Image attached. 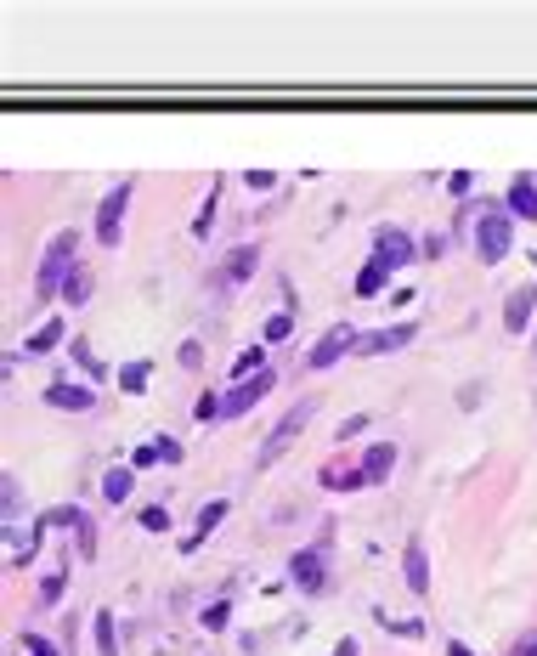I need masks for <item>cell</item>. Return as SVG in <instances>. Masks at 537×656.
<instances>
[{
	"label": "cell",
	"instance_id": "obj_41",
	"mask_svg": "<svg viewBox=\"0 0 537 656\" xmlns=\"http://www.w3.org/2000/svg\"><path fill=\"white\" fill-rule=\"evenodd\" d=\"M362 431H367V414H357V419H345V424H340V441H345V436H362Z\"/></svg>",
	"mask_w": 537,
	"mask_h": 656
},
{
	"label": "cell",
	"instance_id": "obj_2",
	"mask_svg": "<svg viewBox=\"0 0 537 656\" xmlns=\"http://www.w3.org/2000/svg\"><path fill=\"white\" fill-rule=\"evenodd\" d=\"M509 249H515V216L503 204L481 198V209H475V255H481V266L509 261Z\"/></svg>",
	"mask_w": 537,
	"mask_h": 656
},
{
	"label": "cell",
	"instance_id": "obj_36",
	"mask_svg": "<svg viewBox=\"0 0 537 656\" xmlns=\"http://www.w3.org/2000/svg\"><path fill=\"white\" fill-rule=\"evenodd\" d=\"M272 181H278V176H272V170H243V187H249V193H266V187H272Z\"/></svg>",
	"mask_w": 537,
	"mask_h": 656
},
{
	"label": "cell",
	"instance_id": "obj_39",
	"mask_svg": "<svg viewBox=\"0 0 537 656\" xmlns=\"http://www.w3.org/2000/svg\"><path fill=\"white\" fill-rule=\"evenodd\" d=\"M441 255H447V233H430L424 238V261H441Z\"/></svg>",
	"mask_w": 537,
	"mask_h": 656
},
{
	"label": "cell",
	"instance_id": "obj_33",
	"mask_svg": "<svg viewBox=\"0 0 537 656\" xmlns=\"http://www.w3.org/2000/svg\"><path fill=\"white\" fill-rule=\"evenodd\" d=\"M176 357H181V368H204V345H198V340H181Z\"/></svg>",
	"mask_w": 537,
	"mask_h": 656
},
{
	"label": "cell",
	"instance_id": "obj_16",
	"mask_svg": "<svg viewBox=\"0 0 537 656\" xmlns=\"http://www.w3.org/2000/svg\"><path fill=\"white\" fill-rule=\"evenodd\" d=\"M402 572H407V589H413V594H430V555H424V538H407Z\"/></svg>",
	"mask_w": 537,
	"mask_h": 656
},
{
	"label": "cell",
	"instance_id": "obj_4",
	"mask_svg": "<svg viewBox=\"0 0 537 656\" xmlns=\"http://www.w3.org/2000/svg\"><path fill=\"white\" fill-rule=\"evenodd\" d=\"M130 193H136V181H119V187H107V193H102V204H97V243H102V249H119Z\"/></svg>",
	"mask_w": 537,
	"mask_h": 656
},
{
	"label": "cell",
	"instance_id": "obj_37",
	"mask_svg": "<svg viewBox=\"0 0 537 656\" xmlns=\"http://www.w3.org/2000/svg\"><path fill=\"white\" fill-rule=\"evenodd\" d=\"M68 351H74V357H80V368H85V374H102V362L91 357V345H85V340H74Z\"/></svg>",
	"mask_w": 537,
	"mask_h": 656
},
{
	"label": "cell",
	"instance_id": "obj_11",
	"mask_svg": "<svg viewBox=\"0 0 537 656\" xmlns=\"http://www.w3.org/2000/svg\"><path fill=\"white\" fill-rule=\"evenodd\" d=\"M45 402H51L57 414H91V407H97V391L74 385V379H51V385H45Z\"/></svg>",
	"mask_w": 537,
	"mask_h": 656
},
{
	"label": "cell",
	"instance_id": "obj_6",
	"mask_svg": "<svg viewBox=\"0 0 537 656\" xmlns=\"http://www.w3.org/2000/svg\"><path fill=\"white\" fill-rule=\"evenodd\" d=\"M288 577H295V589H305V594H317L328 583V526H322V538L312 549H300V555L288 560Z\"/></svg>",
	"mask_w": 537,
	"mask_h": 656
},
{
	"label": "cell",
	"instance_id": "obj_18",
	"mask_svg": "<svg viewBox=\"0 0 537 656\" xmlns=\"http://www.w3.org/2000/svg\"><path fill=\"white\" fill-rule=\"evenodd\" d=\"M221 521H226V498H209V503H204V510H198V521H193V532H187V538H181V549H187V555H193V549H198V543H204V538H209V532H215V526H221Z\"/></svg>",
	"mask_w": 537,
	"mask_h": 656
},
{
	"label": "cell",
	"instance_id": "obj_31",
	"mask_svg": "<svg viewBox=\"0 0 537 656\" xmlns=\"http://www.w3.org/2000/svg\"><path fill=\"white\" fill-rule=\"evenodd\" d=\"M193 419H198V424H215V419H226V414H221V396H215V391H209V396H204V402H198V407H193Z\"/></svg>",
	"mask_w": 537,
	"mask_h": 656
},
{
	"label": "cell",
	"instance_id": "obj_44",
	"mask_svg": "<svg viewBox=\"0 0 537 656\" xmlns=\"http://www.w3.org/2000/svg\"><path fill=\"white\" fill-rule=\"evenodd\" d=\"M447 656H475L470 645H458V639H453V645H447Z\"/></svg>",
	"mask_w": 537,
	"mask_h": 656
},
{
	"label": "cell",
	"instance_id": "obj_25",
	"mask_svg": "<svg viewBox=\"0 0 537 656\" xmlns=\"http://www.w3.org/2000/svg\"><path fill=\"white\" fill-rule=\"evenodd\" d=\"M288 334H295V312H278V317H266V334H260V340H266V345H283Z\"/></svg>",
	"mask_w": 537,
	"mask_h": 656
},
{
	"label": "cell",
	"instance_id": "obj_28",
	"mask_svg": "<svg viewBox=\"0 0 537 656\" xmlns=\"http://www.w3.org/2000/svg\"><path fill=\"white\" fill-rule=\"evenodd\" d=\"M226 617H233V600H215V605H204V628H209V634H221V628H226Z\"/></svg>",
	"mask_w": 537,
	"mask_h": 656
},
{
	"label": "cell",
	"instance_id": "obj_7",
	"mask_svg": "<svg viewBox=\"0 0 537 656\" xmlns=\"http://www.w3.org/2000/svg\"><path fill=\"white\" fill-rule=\"evenodd\" d=\"M35 526H74V538H80V555H85V560L97 555V526H91V515L80 510V503H57V510H45Z\"/></svg>",
	"mask_w": 537,
	"mask_h": 656
},
{
	"label": "cell",
	"instance_id": "obj_45",
	"mask_svg": "<svg viewBox=\"0 0 537 656\" xmlns=\"http://www.w3.org/2000/svg\"><path fill=\"white\" fill-rule=\"evenodd\" d=\"M532 345H537V334H532Z\"/></svg>",
	"mask_w": 537,
	"mask_h": 656
},
{
	"label": "cell",
	"instance_id": "obj_21",
	"mask_svg": "<svg viewBox=\"0 0 537 656\" xmlns=\"http://www.w3.org/2000/svg\"><path fill=\"white\" fill-rule=\"evenodd\" d=\"M385 278H391V266H385V261H379V255H374V261H367V266L357 272V295H362V300H374L379 288H385Z\"/></svg>",
	"mask_w": 537,
	"mask_h": 656
},
{
	"label": "cell",
	"instance_id": "obj_35",
	"mask_svg": "<svg viewBox=\"0 0 537 656\" xmlns=\"http://www.w3.org/2000/svg\"><path fill=\"white\" fill-rule=\"evenodd\" d=\"M470 187H475V170H453L447 176V193L453 198H470Z\"/></svg>",
	"mask_w": 537,
	"mask_h": 656
},
{
	"label": "cell",
	"instance_id": "obj_3",
	"mask_svg": "<svg viewBox=\"0 0 537 656\" xmlns=\"http://www.w3.org/2000/svg\"><path fill=\"white\" fill-rule=\"evenodd\" d=\"M312 419H317V396H300V402H295V407H288V414H283V419H278V424H272V431H266V441H260V453H255V470L278 464L283 453L295 447V436H300V431H305V424H312Z\"/></svg>",
	"mask_w": 537,
	"mask_h": 656
},
{
	"label": "cell",
	"instance_id": "obj_12",
	"mask_svg": "<svg viewBox=\"0 0 537 656\" xmlns=\"http://www.w3.org/2000/svg\"><path fill=\"white\" fill-rule=\"evenodd\" d=\"M255 266H260V249H255V243H238V249L226 255V266L215 272V288H238V283H249V278H255Z\"/></svg>",
	"mask_w": 537,
	"mask_h": 656
},
{
	"label": "cell",
	"instance_id": "obj_26",
	"mask_svg": "<svg viewBox=\"0 0 537 656\" xmlns=\"http://www.w3.org/2000/svg\"><path fill=\"white\" fill-rule=\"evenodd\" d=\"M130 470H136V476H142V470H153V464H164V453H159V441H142V447H136L130 453V459H125Z\"/></svg>",
	"mask_w": 537,
	"mask_h": 656
},
{
	"label": "cell",
	"instance_id": "obj_19",
	"mask_svg": "<svg viewBox=\"0 0 537 656\" xmlns=\"http://www.w3.org/2000/svg\"><path fill=\"white\" fill-rule=\"evenodd\" d=\"M130 493H136V470H130V464L102 470V498H107V503H125Z\"/></svg>",
	"mask_w": 537,
	"mask_h": 656
},
{
	"label": "cell",
	"instance_id": "obj_29",
	"mask_svg": "<svg viewBox=\"0 0 537 656\" xmlns=\"http://www.w3.org/2000/svg\"><path fill=\"white\" fill-rule=\"evenodd\" d=\"M481 402H486V385H481V379H470V385L458 391V407H464V414H475Z\"/></svg>",
	"mask_w": 537,
	"mask_h": 656
},
{
	"label": "cell",
	"instance_id": "obj_20",
	"mask_svg": "<svg viewBox=\"0 0 537 656\" xmlns=\"http://www.w3.org/2000/svg\"><path fill=\"white\" fill-rule=\"evenodd\" d=\"M6 538H12V572H18V566H28V560H35V549H40V526H28V538H23V532L18 526H6Z\"/></svg>",
	"mask_w": 537,
	"mask_h": 656
},
{
	"label": "cell",
	"instance_id": "obj_43",
	"mask_svg": "<svg viewBox=\"0 0 537 656\" xmlns=\"http://www.w3.org/2000/svg\"><path fill=\"white\" fill-rule=\"evenodd\" d=\"M334 656H357V639H340V645H334Z\"/></svg>",
	"mask_w": 537,
	"mask_h": 656
},
{
	"label": "cell",
	"instance_id": "obj_27",
	"mask_svg": "<svg viewBox=\"0 0 537 656\" xmlns=\"http://www.w3.org/2000/svg\"><path fill=\"white\" fill-rule=\"evenodd\" d=\"M63 589H68V572H45V583H40V605H57V600H63Z\"/></svg>",
	"mask_w": 537,
	"mask_h": 656
},
{
	"label": "cell",
	"instance_id": "obj_38",
	"mask_svg": "<svg viewBox=\"0 0 537 656\" xmlns=\"http://www.w3.org/2000/svg\"><path fill=\"white\" fill-rule=\"evenodd\" d=\"M23 645H28V656H57V645L45 634H23Z\"/></svg>",
	"mask_w": 537,
	"mask_h": 656
},
{
	"label": "cell",
	"instance_id": "obj_10",
	"mask_svg": "<svg viewBox=\"0 0 537 656\" xmlns=\"http://www.w3.org/2000/svg\"><path fill=\"white\" fill-rule=\"evenodd\" d=\"M419 340V323H396V328H374V334H362V345H357V357H391V351H402Z\"/></svg>",
	"mask_w": 537,
	"mask_h": 656
},
{
	"label": "cell",
	"instance_id": "obj_1",
	"mask_svg": "<svg viewBox=\"0 0 537 656\" xmlns=\"http://www.w3.org/2000/svg\"><path fill=\"white\" fill-rule=\"evenodd\" d=\"M80 266V233L74 226H63V233H51V243H45L40 255V272H35V300H57L68 283V272Z\"/></svg>",
	"mask_w": 537,
	"mask_h": 656
},
{
	"label": "cell",
	"instance_id": "obj_24",
	"mask_svg": "<svg viewBox=\"0 0 537 656\" xmlns=\"http://www.w3.org/2000/svg\"><path fill=\"white\" fill-rule=\"evenodd\" d=\"M91 628H97V651H102V656H119V634H114V612H97V617H91Z\"/></svg>",
	"mask_w": 537,
	"mask_h": 656
},
{
	"label": "cell",
	"instance_id": "obj_22",
	"mask_svg": "<svg viewBox=\"0 0 537 656\" xmlns=\"http://www.w3.org/2000/svg\"><path fill=\"white\" fill-rule=\"evenodd\" d=\"M147 379H153V362H125V368H119V391H125V396H142Z\"/></svg>",
	"mask_w": 537,
	"mask_h": 656
},
{
	"label": "cell",
	"instance_id": "obj_32",
	"mask_svg": "<svg viewBox=\"0 0 537 656\" xmlns=\"http://www.w3.org/2000/svg\"><path fill=\"white\" fill-rule=\"evenodd\" d=\"M0 486H6V521H18V510H23V493H18V476H0Z\"/></svg>",
	"mask_w": 537,
	"mask_h": 656
},
{
	"label": "cell",
	"instance_id": "obj_14",
	"mask_svg": "<svg viewBox=\"0 0 537 656\" xmlns=\"http://www.w3.org/2000/svg\"><path fill=\"white\" fill-rule=\"evenodd\" d=\"M357 470H362V481H367V486H385V481H391V470H396V441H374V447L362 453V464H357Z\"/></svg>",
	"mask_w": 537,
	"mask_h": 656
},
{
	"label": "cell",
	"instance_id": "obj_13",
	"mask_svg": "<svg viewBox=\"0 0 537 656\" xmlns=\"http://www.w3.org/2000/svg\"><path fill=\"white\" fill-rule=\"evenodd\" d=\"M532 317H537V288H532V283L509 288V300H503V328H509V334H526Z\"/></svg>",
	"mask_w": 537,
	"mask_h": 656
},
{
	"label": "cell",
	"instance_id": "obj_17",
	"mask_svg": "<svg viewBox=\"0 0 537 656\" xmlns=\"http://www.w3.org/2000/svg\"><path fill=\"white\" fill-rule=\"evenodd\" d=\"M63 340H68V323H63V317H45V323L23 340V357H45V351H57Z\"/></svg>",
	"mask_w": 537,
	"mask_h": 656
},
{
	"label": "cell",
	"instance_id": "obj_8",
	"mask_svg": "<svg viewBox=\"0 0 537 656\" xmlns=\"http://www.w3.org/2000/svg\"><path fill=\"white\" fill-rule=\"evenodd\" d=\"M374 255H379V261H385L391 272H402V266H413V261H419V243H413L407 233H402V226H379V233H374Z\"/></svg>",
	"mask_w": 537,
	"mask_h": 656
},
{
	"label": "cell",
	"instance_id": "obj_23",
	"mask_svg": "<svg viewBox=\"0 0 537 656\" xmlns=\"http://www.w3.org/2000/svg\"><path fill=\"white\" fill-rule=\"evenodd\" d=\"M91 300V272L85 266H74L68 272V283H63V306H85Z\"/></svg>",
	"mask_w": 537,
	"mask_h": 656
},
{
	"label": "cell",
	"instance_id": "obj_5",
	"mask_svg": "<svg viewBox=\"0 0 537 656\" xmlns=\"http://www.w3.org/2000/svg\"><path fill=\"white\" fill-rule=\"evenodd\" d=\"M357 345H362V328H357V323H334V328L322 334V340H317L312 351H305V368H312V374H322V368H334V362H340L345 351L357 357Z\"/></svg>",
	"mask_w": 537,
	"mask_h": 656
},
{
	"label": "cell",
	"instance_id": "obj_34",
	"mask_svg": "<svg viewBox=\"0 0 537 656\" xmlns=\"http://www.w3.org/2000/svg\"><path fill=\"white\" fill-rule=\"evenodd\" d=\"M209 226H215V187H209V204L198 209V221H193V238H209Z\"/></svg>",
	"mask_w": 537,
	"mask_h": 656
},
{
	"label": "cell",
	"instance_id": "obj_30",
	"mask_svg": "<svg viewBox=\"0 0 537 656\" xmlns=\"http://www.w3.org/2000/svg\"><path fill=\"white\" fill-rule=\"evenodd\" d=\"M142 526H147V532H170V510H164V503H147V510H142Z\"/></svg>",
	"mask_w": 537,
	"mask_h": 656
},
{
	"label": "cell",
	"instance_id": "obj_40",
	"mask_svg": "<svg viewBox=\"0 0 537 656\" xmlns=\"http://www.w3.org/2000/svg\"><path fill=\"white\" fill-rule=\"evenodd\" d=\"M159 441V453H164V464H181V441L176 436H153Z\"/></svg>",
	"mask_w": 537,
	"mask_h": 656
},
{
	"label": "cell",
	"instance_id": "obj_42",
	"mask_svg": "<svg viewBox=\"0 0 537 656\" xmlns=\"http://www.w3.org/2000/svg\"><path fill=\"white\" fill-rule=\"evenodd\" d=\"M515 656H537V634H526V639H515Z\"/></svg>",
	"mask_w": 537,
	"mask_h": 656
},
{
	"label": "cell",
	"instance_id": "obj_9",
	"mask_svg": "<svg viewBox=\"0 0 537 656\" xmlns=\"http://www.w3.org/2000/svg\"><path fill=\"white\" fill-rule=\"evenodd\" d=\"M272 385H278V374H272V368H266V374H255V379H238V385L221 396V414H226V419L249 414V407H255V402H260V396H266Z\"/></svg>",
	"mask_w": 537,
	"mask_h": 656
},
{
	"label": "cell",
	"instance_id": "obj_15",
	"mask_svg": "<svg viewBox=\"0 0 537 656\" xmlns=\"http://www.w3.org/2000/svg\"><path fill=\"white\" fill-rule=\"evenodd\" d=\"M503 209H509V216H526V221H537V176H526V170H520V176L509 181V193H503Z\"/></svg>",
	"mask_w": 537,
	"mask_h": 656
}]
</instances>
